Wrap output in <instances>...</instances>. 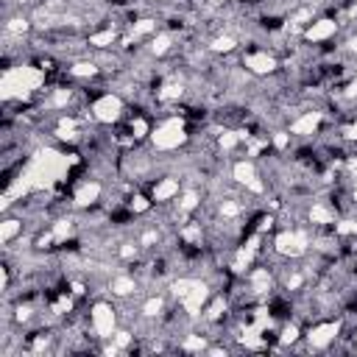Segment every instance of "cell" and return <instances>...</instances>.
<instances>
[{"label": "cell", "mask_w": 357, "mask_h": 357, "mask_svg": "<svg viewBox=\"0 0 357 357\" xmlns=\"http://www.w3.org/2000/svg\"><path fill=\"white\" fill-rule=\"evenodd\" d=\"M89 332L100 340H112L117 332V310L112 301H95L89 307Z\"/></svg>", "instance_id": "cell-1"}, {"label": "cell", "mask_w": 357, "mask_h": 357, "mask_svg": "<svg viewBox=\"0 0 357 357\" xmlns=\"http://www.w3.org/2000/svg\"><path fill=\"white\" fill-rule=\"evenodd\" d=\"M17 234H22V220H17V218H6V220H3V231H0L3 245L14 243V237H17Z\"/></svg>", "instance_id": "cell-2"}]
</instances>
